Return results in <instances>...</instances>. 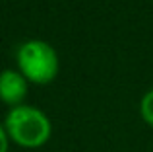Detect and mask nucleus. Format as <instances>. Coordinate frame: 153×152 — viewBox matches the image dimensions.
<instances>
[{
    "label": "nucleus",
    "mask_w": 153,
    "mask_h": 152,
    "mask_svg": "<svg viewBox=\"0 0 153 152\" xmlns=\"http://www.w3.org/2000/svg\"><path fill=\"white\" fill-rule=\"evenodd\" d=\"M10 142L18 144L19 148H41L52 137V123L49 115L35 105H22L10 107L2 121Z\"/></svg>",
    "instance_id": "nucleus-1"
},
{
    "label": "nucleus",
    "mask_w": 153,
    "mask_h": 152,
    "mask_svg": "<svg viewBox=\"0 0 153 152\" xmlns=\"http://www.w3.org/2000/svg\"><path fill=\"white\" fill-rule=\"evenodd\" d=\"M19 72L27 78V82L45 86L56 78L60 68V61L54 47L43 39H29L22 43L16 51Z\"/></svg>",
    "instance_id": "nucleus-2"
},
{
    "label": "nucleus",
    "mask_w": 153,
    "mask_h": 152,
    "mask_svg": "<svg viewBox=\"0 0 153 152\" xmlns=\"http://www.w3.org/2000/svg\"><path fill=\"white\" fill-rule=\"evenodd\" d=\"M29 90V82L19 70L4 68L0 72V102L10 107L22 105Z\"/></svg>",
    "instance_id": "nucleus-3"
},
{
    "label": "nucleus",
    "mask_w": 153,
    "mask_h": 152,
    "mask_svg": "<svg viewBox=\"0 0 153 152\" xmlns=\"http://www.w3.org/2000/svg\"><path fill=\"white\" fill-rule=\"evenodd\" d=\"M140 115L149 127H153V88L143 94L142 102H140Z\"/></svg>",
    "instance_id": "nucleus-4"
},
{
    "label": "nucleus",
    "mask_w": 153,
    "mask_h": 152,
    "mask_svg": "<svg viewBox=\"0 0 153 152\" xmlns=\"http://www.w3.org/2000/svg\"><path fill=\"white\" fill-rule=\"evenodd\" d=\"M8 148H10V138H8V135H6L4 125L0 123V152H8Z\"/></svg>",
    "instance_id": "nucleus-5"
}]
</instances>
